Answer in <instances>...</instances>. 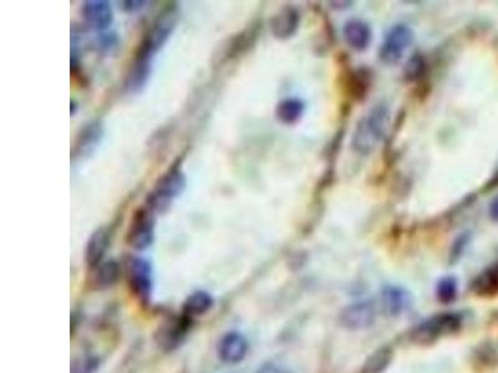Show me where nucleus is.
I'll use <instances>...</instances> for the list:
<instances>
[{"label": "nucleus", "instance_id": "nucleus-10", "mask_svg": "<svg viewBox=\"0 0 498 373\" xmlns=\"http://www.w3.org/2000/svg\"><path fill=\"white\" fill-rule=\"evenodd\" d=\"M81 15L85 24L91 29L105 30L109 28L113 20L114 13L109 1L105 0H89L85 1L81 8Z\"/></svg>", "mask_w": 498, "mask_h": 373}, {"label": "nucleus", "instance_id": "nucleus-26", "mask_svg": "<svg viewBox=\"0 0 498 373\" xmlns=\"http://www.w3.org/2000/svg\"><path fill=\"white\" fill-rule=\"evenodd\" d=\"M146 1H124V9L126 11H138L145 8Z\"/></svg>", "mask_w": 498, "mask_h": 373}, {"label": "nucleus", "instance_id": "nucleus-13", "mask_svg": "<svg viewBox=\"0 0 498 373\" xmlns=\"http://www.w3.org/2000/svg\"><path fill=\"white\" fill-rule=\"evenodd\" d=\"M103 137V126L98 121L86 123L80 130L79 135L75 140L73 148V157L83 158L89 156L90 153L98 147L100 140Z\"/></svg>", "mask_w": 498, "mask_h": 373}, {"label": "nucleus", "instance_id": "nucleus-27", "mask_svg": "<svg viewBox=\"0 0 498 373\" xmlns=\"http://www.w3.org/2000/svg\"><path fill=\"white\" fill-rule=\"evenodd\" d=\"M489 216H491L492 221H497L498 223V196L494 198V201H491V206H489Z\"/></svg>", "mask_w": 498, "mask_h": 373}, {"label": "nucleus", "instance_id": "nucleus-7", "mask_svg": "<svg viewBox=\"0 0 498 373\" xmlns=\"http://www.w3.org/2000/svg\"><path fill=\"white\" fill-rule=\"evenodd\" d=\"M376 320V308L371 301H358L341 310L339 322L351 331H361L371 327Z\"/></svg>", "mask_w": 498, "mask_h": 373}, {"label": "nucleus", "instance_id": "nucleus-9", "mask_svg": "<svg viewBox=\"0 0 498 373\" xmlns=\"http://www.w3.org/2000/svg\"><path fill=\"white\" fill-rule=\"evenodd\" d=\"M218 356L226 364L242 362L248 354V341L241 332L231 331L218 342Z\"/></svg>", "mask_w": 498, "mask_h": 373}, {"label": "nucleus", "instance_id": "nucleus-5", "mask_svg": "<svg viewBox=\"0 0 498 373\" xmlns=\"http://www.w3.org/2000/svg\"><path fill=\"white\" fill-rule=\"evenodd\" d=\"M155 238V213L147 206L133 213L128 231V246L143 251L152 244Z\"/></svg>", "mask_w": 498, "mask_h": 373}, {"label": "nucleus", "instance_id": "nucleus-8", "mask_svg": "<svg viewBox=\"0 0 498 373\" xmlns=\"http://www.w3.org/2000/svg\"><path fill=\"white\" fill-rule=\"evenodd\" d=\"M128 285L133 294L140 299L146 300L151 295V266L142 258H130L126 263Z\"/></svg>", "mask_w": 498, "mask_h": 373}, {"label": "nucleus", "instance_id": "nucleus-1", "mask_svg": "<svg viewBox=\"0 0 498 373\" xmlns=\"http://www.w3.org/2000/svg\"><path fill=\"white\" fill-rule=\"evenodd\" d=\"M390 110L384 103H378L361 118L356 126L351 146L359 154H369L384 140L389 128Z\"/></svg>", "mask_w": 498, "mask_h": 373}, {"label": "nucleus", "instance_id": "nucleus-25", "mask_svg": "<svg viewBox=\"0 0 498 373\" xmlns=\"http://www.w3.org/2000/svg\"><path fill=\"white\" fill-rule=\"evenodd\" d=\"M256 373H291V371L284 369V367H281V366H276V364H268L261 366V369L256 371Z\"/></svg>", "mask_w": 498, "mask_h": 373}, {"label": "nucleus", "instance_id": "nucleus-6", "mask_svg": "<svg viewBox=\"0 0 498 373\" xmlns=\"http://www.w3.org/2000/svg\"><path fill=\"white\" fill-rule=\"evenodd\" d=\"M414 39L413 30L408 25L396 24L388 31L379 50L380 60L386 65L399 63Z\"/></svg>", "mask_w": 498, "mask_h": 373}, {"label": "nucleus", "instance_id": "nucleus-18", "mask_svg": "<svg viewBox=\"0 0 498 373\" xmlns=\"http://www.w3.org/2000/svg\"><path fill=\"white\" fill-rule=\"evenodd\" d=\"M472 291L479 296H494L498 294V263L479 274L472 284Z\"/></svg>", "mask_w": 498, "mask_h": 373}, {"label": "nucleus", "instance_id": "nucleus-2", "mask_svg": "<svg viewBox=\"0 0 498 373\" xmlns=\"http://www.w3.org/2000/svg\"><path fill=\"white\" fill-rule=\"evenodd\" d=\"M177 20L178 10L176 6H168L167 9L163 10L138 45L135 60L152 64L153 56L166 44L176 28Z\"/></svg>", "mask_w": 498, "mask_h": 373}, {"label": "nucleus", "instance_id": "nucleus-20", "mask_svg": "<svg viewBox=\"0 0 498 373\" xmlns=\"http://www.w3.org/2000/svg\"><path fill=\"white\" fill-rule=\"evenodd\" d=\"M304 112V105L301 100L286 98L278 103L276 108V116L278 121L286 125L296 122Z\"/></svg>", "mask_w": 498, "mask_h": 373}, {"label": "nucleus", "instance_id": "nucleus-4", "mask_svg": "<svg viewBox=\"0 0 498 373\" xmlns=\"http://www.w3.org/2000/svg\"><path fill=\"white\" fill-rule=\"evenodd\" d=\"M186 188V177L181 168L172 167L158 178L153 191L148 194L147 206L157 214L166 211L173 199L182 194Z\"/></svg>", "mask_w": 498, "mask_h": 373}, {"label": "nucleus", "instance_id": "nucleus-23", "mask_svg": "<svg viewBox=\"0 0 498 373\" xmlns=\"http://www.w3.org/2000/svg\"><path fill=\"white\" fill-rule=\"evenodd\" d=\"M187 321L186 320H180L176 322H171L170 326L165 327L162 332L160 334L161 336V344L166 345L167 349H171L173 345H177L178 341H181L186 329H187Z\"/></svg>", "mask_w": 498, "mask_h": 373}, {"label": "nucleus", "instance_id": "nucleus-21", "mask_svg": "<svg viewBox=\"0 0 498 373\" xmlns=\"http://www.w3.org/2000/svg\"><path fill=\"white\" fill-rule=\"evenodd\" d=\"M213 305V299L211 295L206 291H196L191 296H188L187 300L183 305V312L192 317V316H201L211 310Z\"/></svg>", "mask_w": 498, "mask_h": 373}, {"label": "nucleus", "instance_id": "nucleus-19", "mask_svg": "<svg viewBox=\"0 0 498 373\" xmlns=\"http://www.w3.org/2000/svg\"><path fill=\"white\" fill-rule=\"evenodd\" d=\"M394 359V349L383 346L370 354L361 369V373H384Z\"/></svg>", "mask_w": 498, "mask_h": 373}, {"label": "nucleus", "instance_id": "nucleus-12", "mask_svg": "<svg viewBox=\"0 0 498 373\" xmlns=\"http://www.w3.org/2000/svg\"><path fill=\"white\" fill-rule=\"evenodd\" d=\"M109 231L106 228H98L89 236L85 246V263L90 269H95L104 261V256L109 248Z\"/></svg>", "mask_w": 498, "mask_h": 373}, {"label": "nucleus", "instance_id": "nucleus-22", "mask_svg": "<svg viewBox=\"0 0 498 373\" xmlns=\"http://www.w3.org/2000/svg\"><path fill=\"white\" fill-rule=\"evenodd\" d=\"M436 295L440 303L445 305L454 303L457 298V280L454 276H446L440 280L437 288H436Z\"/></svg>", "mask_w": 498, "mask_h": 373}, {"label": "nucleus", "instance_id": "nucleus-16", "mask_svg": "<svg viewBox=\"0 0 498 373\" xmlns=\"http://www.w3.org/2000/svg\"><path fill=\"white\" fill-rule=\"evenodd\" d=\"M151 66L152 65L133 59L125 76L124 86L128 93H138L146 86L151 75Z\"/></svg>", "mask_w": 498, "mask_h": 373}, {"label": "nucleus", "instance_id": "nucleus-3", "mask_svg": "<svg viewBox=\"0 0 498 373\" xmlns=\"http://www.w3.org/2000/svg\"><path fill=\"white\" fill-rule=\"evenodd\" d=\"M462 326V319L456 312H442L425 320L417 325L411 332V341L416 345L426 346L436 342L437 340L456 334Z\"/></svg>", "mask_w": 498, "mask_h": 373}, {"label": "nucleus", "instance_id": "nucleus-17", "mask_svg": "<svg viewBox=\"0 0 498 373\" xmlns=\"http://www.w3.org/2000/svg\"><path fill=\"white\" fill-rule=\"evenodd\" d=\"M93 270V283L98 289H109L118 283L120 278V266L114 261H103Z\"/></svg>", "mask_w": 498, "mask_h": 373}, {"label": "nucleus", "instance_id": "nucleus-14", "mask_svg": "<svg viewBox=\"0 0 498 373\" xmlns=\"http://www.w3.org/2000/svg\"><path fill=\"white\" fill-rule=\"evenodd\" d=\"M343 36L351 48L363 51L370 44L371 30L363 20H349L343 28Z\"/></svg>", "mask_w": 498, "mask_h": 373}, {"label": "nucleus", "instance_id": "nucleus-24", "mask_svg": "<svg viewBox=\"0 0 498 373\" xmlns=\"http://www.w3.org/2000/svg\"><path fill=\"white\" fill-rule=\"evenodd\" d=\"M99 367V359L94 356H80L71 364L70 373H95Z\"/></svg>", "mask_w": 498, "mask_h": 373}, {"label": "nucleus", "instance_id": "nucleus-15", "mask_svg": "<svg viewBox=\"0 0 498 373\" xmlns=\"http://www.w3.org/2000/svg\"><path fill=\"white\" fill-rule=\"evenodd\" d=\"M299 24V15L293 8H284L271 20V30L278 39H286L296 33Z\"/></svg>", "mask_w": 498, "mask_h": 373}, {"label": "nucleus", "instance_id": "nucleus-11", "mask_svg": "<svg viewBox=\"0 0 498 373\" xmlns=\"http://www.w3.org/2000/svg\"><path fill=\"white\" fill-rule=\"evenodd\" d=\"M381 305L386 314L398 317L405 314L411 306V295L401 286L388 285L381 293Z\"/></svg>", "mask_w": 498, "mask_h": 373}]
</instances>
